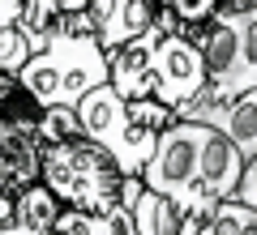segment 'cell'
Here are the masks:
<instances>
[{
    "label": "cell",
    "mask_w": 257,
    "mask_h": 235,
    "mask_svg": "<svg viewBox=\"0 0 257 235\" xmlns=\"http://www.w3.org/2000/svg\"><path fill=\"white\" fill-rule=\"evenodd\" d=\"M202 235H257V205H248L240 197L214 201V209L202 222Z\"/></svg>",
    "instance_id": "14"
},
{
    "label": "cell",
    "mask_w": 257,
    "mask_h": 235,
    "mask_svg": "<svg viewBox=\"0 0 257 235\" xmlns=\"http://www.w3.org/2000/svg\"><path fill=\"white\" fill-rule=\"evenodd\" d=\"M39 180L64 201V205H82L90 214H103L120 201V184L124 171L116 167L107 150L99 141H90L86 133H73L64 141L43 145V163H39Z\"/></svg>",
    "instance_id": "3"
},
{
    "label": "cell",
    "mask_w": 257,
    "mask_h": 235,
    "mask_svg": "<svg viewBox=\"0 0 257 235\" xmlns=\"http://www.w3.org/2000/svg\"><path fill=\"white\" fill-rule=\"evenodd\" d=\"M73 9H86V0H26L22 26L30 35V52L43 47V39H47V30H52L56 18H64V13H73Z\"/></svg>",
    "instance_id": "15"
},
{
    "label": "cell",
    "mask_w": 257,
    "mask_h": 235,
    "mask_svg": "<svg viewBox=\"0 0 257 235\" xmlns=\"http://www.w3.org/2000/svg\"><path fill=\"white\" fill-rule=\"evenodd\" d=\"M26 0H0V69L18 73L30 56V35L22 26Z\"/></svg>",
    "instance_id": "12"
},
{
    "label": "cell",
    "mask_w": 257,
    "mask_h": 235,
    "mask_svg": "<svg viewBox=\"0 0 257 235\" xmlns=\"http://www.w3.org/2000/svg\"><path fill=\"white\" fill-rule=\"evenodd\" d=\"M86 13L94 22L99 43L111 52L155 22V0H86Z\"/></svg>",
    "instance_id": "10"
},
{
    "label": "cell",
    "mask_w": 257,
    "mask_h": 235,
    "mask_svg": "<svg viewBox=\"0 0 257 235\" xmlns=\"http://www.w3.org/2000/svg\"><path fill=\"white\" fill-rule=\"evenodd\" d=\"M77 120H82V133L90 141H99L103 150L116 158V167L124 175H138L142 163L150 158L159 133L176 120V111L167 103H159L155 94L146 99H124L111 82H99L73 103Z\"/></svg>",
    "instance_id": "1"
},
{
    "label": "cell",
    "mask_w": 257,
    "mask_h": 235,
    "mask_svg": "<svg viewBox=\"0 0 257 235\" xmlns=\"http://www.w3.org/2000/svg\"><path fill=\"white\" fill-rule=\"evenodd\" d=\"M240 201H248V205H257V154L253 158H244V171H240V188H236Z\"/></svg>",
    "instance_id": "18"
},
{
    "label": "cell",
    "mask_w": 257,
    "mask_h": 235,
    "mask_svg": "<svg viewBox=\"0 0 257 235\" xmlns=\"http://www.w3.org/2000/svg\"><path fill=\"white\" fill-rule=\"evenodd\" d=\"M219 13V0H155V22L167 30H180V35H193L206 26V22Z\"/></svg>",
    "instance_id": "13"
},
{
    "label": "cell",
    "mask_w": 257,
    "mask_h": 235,
    "mask_svg": "<svg viewBox=\"0 0 257 235\" xmlns=\"http://www.w3.org/2000/svg\"><path fill=\"white\" fill-rule=\"evenodd\" d=\"M240 171H244V154L231 145L227 133H219L210 124L206 128V141H202V163H197V192H202V201L214 209V201L236 197Z\"/></svg>",
    "instance_id": "8"
},
{
    "label": "cell",
    "mask_w": 257,
    "mask_h": 235,
    "mask_svg": "<svg viewBox=\"0 0 257 235\" xmlns=\"http://www.w3.org/2000/svg\"><path fill=\"white\" fill-rule=\"evenodd\" d=\"M64 201L47 188L43 180L26 184V188L13 192V222H9V235H52V222L60 214Z\"/></svg>",
    "instance_id": "11"
},
{
    "label": "cell",
    "mask_w": 257,
    "mask_h": 235,
    "mask_svg": "<svg viewBox=\"0 0 257 235\" xmlns=\"http://www.w3.org/2000/svg\"><path fill=\"white\" fill-rule=\"evenodd\" d=\"M39 163H43L39 116H0V184L13 192L35 184Z\"/></svg>",
    "instance_id": "7"
},
{
    "label": "cell",
    "mask_w": 257,
    "mask_h": 235,
    "mask_svg": "<svg viewBox=\"0 0 257 235\" xmlns=\"http://www.w3.org/2000/svg\"><path fill=\"white\" fill-rule=\"evenodd\" d=\"M18 82L39 107H73L90 86L107 82V47L94 30H47L43 47H35L18 69Z\"/></svg>",
    "instance_id": "2"
},
{
    "label": "cell",
    "mask_w": 257,
    "mask_h": 235,
    "mask_svg": "<svg viewBox=\"0 0 257 235\" xmlns=\"http://www.w3.org/2000/svg\"><path fill=\"white\" fill-rule=\"evenodd\" d=\"M13 222V188H0V235H9Z\"/></svg>",
    "instance_id": "19"
},
{
    "label": "cell",
    "mask_w": 257,
    "mask_h": 235,
    "mask_svg": "<svg viewBox=\"0 0 257 235\" xmlns=\"http://www.w3.org/2000/svg\"><path fill=\"white\" fill-rule=\"evenodd\" d=\"M120 201L133 209V235H180V205L150 188L142 175H124Z\"/></svg>",
    "instance_id": "9"
},
{
    "label": "cell",
    "mask_w": 257,
    "mask_h": 235,
    "mask_svg": "<svg viewBox=\"0 0 257 235\" xmlns=\"http://www.w3.org/2000/svg\"><path fill=\"white\" fill-rule=\"evenodd\" d=\"M52 235H107V231H103V214H90L82 205H60Z\"/></svg>",
    "instance_id": "17"
},
{
    "label": "cell",
    "mask_w": 257,
    "mask_h": 235,
    "mask_svg": "<svg viewBox=\"0 0 257 235\" xmlns=\"http://www.w3.org/2000/svg\"><path fill=\"white\" fill-rule=\"evenodd\" d=\"M240 22V90L257 86V9L236 13Z\"/></svg>",
    "instance_id": "16"
},
{
    "label": "cell",
    "mask_w": 257,
    "mask_h": 235,
    "mask_svg": "<svg viewBox=\"0 0 257 235\" xmlns=\"http://www.w3.org/2000/svg\"><path fill=\"white\" fill-rule=\"evenodd\" d=\"M176 116L214 124L219 133L231 137V145H236L244 158L257 154V86L231 94V99H193V103H184Z\"/></svg>",
    "instance_id": "6"
},
{
    "label": "cell",
    "mask_w": 257,
    "mask_h": 235,
    "mask_svg": "<svg viewBox=\"0 0 257 235\" xmlns=\"http://www.w3.org/2000/svg\"><path fill=\"white\" fill-rule=\"evenodd\" d=\"M150 82H155V99L180 111L206 90V56L202 43L193 35L167 30L155 22V39H150Z\"/></svg>",
    "instance_id": "5"
},
{
    "label": "cell",
    "mask_w": 257,
    "mask_h": 235,
    "mask_svg": "<svg viewBox=\"0 0 257 235\" xmlns=\"http://www.w3.org/2000/svg\"><path fill=\"white\" fill-rule=\"evenodd\" d=\"M206 120L176 116L172 124L159 133L150 158L142 163V180L150 188H159L163 197H172L180 205V235H202V222L210 214V205L197 192V163H202V141H206Z\"/></svg>",
    "instance_id": "4"
},
{
    "label": "cell",
    "mask_w": 257,
    "mask_h": 235,
    "mask_svg": "<svg viewBox=\"0 0 257 235\" xmlns=\"http://www.w3.org/2000/svg\"><path fill=\"white\" fill-rule=\"evenodd\" d=\"M0 188H5V184H0Z\"/></svg>",
    "instance_id": "20"
}]
</instances>
